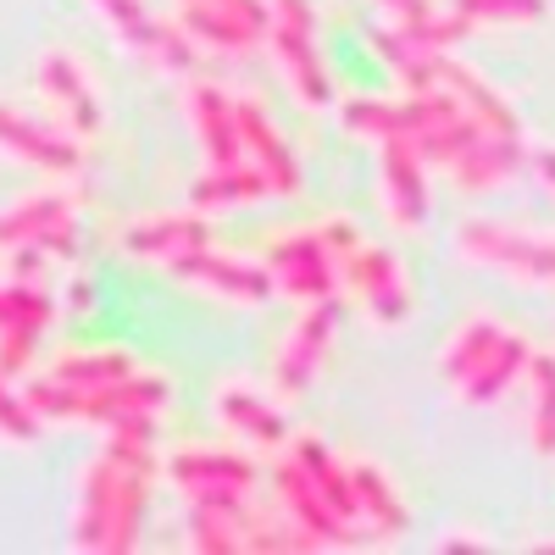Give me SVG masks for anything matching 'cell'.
Wrapping results in <instances>:
<instances>
[{"label": "cell", "instance_id": "1", "mask_svg": "<svg viewBox=\"0 0 555 555\" xmlns=\"http://www.w3.org/2000/svg\"><path fill=\"white\" fill-rule=\"evenodd\" d=\"M455 256L483 267V272L517 278V284L555 289V240L550 234H517V228H505V222L467 217L455 228Z\"/></svg>", "mask_w": 555, "mask_h": 555}, {"label": "cell", "instance_id": "2", "mask_svg": "<svg viewBox=\"0 0 555 555\" xmlns=\"http://www.w3.org/2000/svg\"><path fill=\"white\" fill-rule=\"evenodd\" d=\"M267 44H272L278 67H284L289 89L306 106H328L334 101L328 73H322V62H317V12H311V0H272Z\"/></svg>", "mask_w": 555, "mask_h": 555}, {"label": "cell", "instance_id": "3", "mask_svg": "<svg viewBox=\"0 0 555 555\" xmlns=\"http://www.w3.org/2000/svg\"><path fill=\"white\" fill-rule=\"evenodd\" d=\"M106 23H112V34L128 44L133 56H145L151 67H162V73H190L195 67V39H190V28L183 23H162L145 0H89Z\"/></svg>", "mask_w": 555, "mask_h": 555}, {"label": "cell", "instance_id": "4", "mask_svg": "<svg viewBox=\"0 0 555 555\" xmlns=\"http://www.w3.org/2000/svg\"><path fill=\"white\" fill-rule=\"evenodd\" d=\"M339 256L334 245L322 240V228H300V234H278L267 245V272H272V284L295 295V300H322V295H334L339 284Z\"/></svg>", "mask_w": 555, "mask_h": 555}, {"label": "cell", "instance_id": "5", "mask_svg": "<svg viewBox=\"0 0 555 555\" xmlns=\"http://www.w3.org/2000/svg\"><path fill=\"white\" fill-rule=\"evenodd\" d=\"M167 272L178 278V284L201 289V295L240 300V306H261V300L278 289V284H272V272H267V261L256 267V261H245V256H222V250H211V245L172 256V261H167Z\"/></svg>", "mask_w": 555, "mask_h": 555}, {"label": "cell", "instance_id": "6", "mask_svg": "<svg viewBox=\"0 0 555 555\" xmlns=\"http://www.w3.org/2000/svg\"><path fill=\"white\" fill-rule=\"evenodd\" d=\"M334 328H339V300H334V295L306 300V311L295 317L284 350H278V373H272V389L284 395V400L300 395V389L317 378L322 356H328V345H334Z\"/></svg>", "mask_w": 555, "mask_h": 555}, {"label": "cell", "instance_id": "7", "mask_svg": "<svg viewBox=\"0 0 555 555\" xmlns=\"http://www.w3.org/2000/svg\"><path fill=\"white\" fill-rule=\"evenodd\" d=\"M416 89H444V95L467 112L478 128H489V133H500V139H522V122H517V112L505 106L494 89L473 73V67H461L450 51H434L428 56V67H423V83Z\"/></svg>", "mask_w": 555, "mask_h": 555}, {"label": "cell", "instance_id": "8", "mask_svg": "<svg viewBox=\"0 0 555 555\" xmlns=\"http://www.w3.org/2000/svg\"><path fill=\"white\" fill-rule=\"evenodd\" d=\"M272 483H278V500H284V512L295 517V528L311 539V550H345V544H356L350 522L334 512L328 500H322V489L311 483V473L300 467L295 455H284V461L272 467Z\"/></svg>", "mask_w": 555, "mask_h": 555}, {"label": "cell", "instance_id": "9", "mask_svg": "<svg viewBox=\"0 0 555 555\" xmlns=\"http://www.w3.org/2000/svg\"><path fill=\"white\" fill-rule=\"evenodd\" d=\"M345 284L361 295L366 317L378 322V328H400L411 317V289H405V272L389 250L378 245H361L356 256H345Z\"/></svg>", "mask_w": 555, "mask_h": 555}, {"label": "cell", "instance_id": "10", "mask_svg": "<svg viewBox=\"0 0 555 555\" xmlns=\"http://www.w3.org/2000/svg\"><path fill=\"white\" fill-rule=\"evenodd\" d=\"M378 167H384V211H389V222L395 228H423L428 222V178H423L428 156H423V145H416L411 133L384 139Z\"/></svg>", "mask_w": 555, "mask_h": 555}, {"label": "cell", "instance_id": "11", "mask_svg": "<svg viewBox=\"0 0 555 555\" xmlns=\"http://www.w3.org/2000/svg\"><path fill=\"white\" fill-rule=\"evenodd\" d=\"M0 156H12L23 167H39V172H51V178H73L78 162H83L73 133H51L44 122L23 117L17 106H0Z\"/></svg>", "mask_w": 555, "mask_h": 555}, {"label": "cell", "instance_id": "12", "mask_svg": "<svg viewBox=\"0 0 555 555\" xmlns=\"http://www.w3.org/2000/svg\"><path fill=\"white\" fill-rule=\"evenodd\" d=\"M167 483H178L183 500L201 494H250L256 489V461L240 450H178L167 461Z\"/></svg>", "mask_w": 555, "mask_h": 555}, {"label": "cell", "instance_id": "13", "mask_svg": "<svg viewBox=\"0 0 555 555\" xmlns=\"http://www.w3.org/2000/svg\"><path fill=\"white\" fill-rule=\"evenodd\" d=\"M183 112H190V128L206 151V167H234V162L250 156L245 133H240V101H228L217 83H190Z\"/></svg>", "mask_w": 555, "mask_h": 555}, {"label": "cell", "instance_id": "14", "mask_svg": "<svg viewBox=\"0 0 555 555\" xmlns=\"http://www.w3.org/2000/svg\"><path fill=\"white\" fill-rule=\"evenodd\" d=\"M34 73H39L44 101H51V106L62 112V122H67V133H73V139H95V133H101V101H95V83H89V73H83L73 56L44 51Z\"/></svg>", "mask_w": 555, "mask_h": 555}, {"label": "cell", "instance_id": "15", "mask_svg": "<svg viewBox=\"0 0 555 555\" xmlns=\"http://www.w3.org/2000/svg\"><path fill=\"white\" fill-rule=\"evenodd\" d=\"M206 245V222L195 211H156V217H139L117 234V250L133 261H172L183 250H201Z\"/></svg>", "mask_w": 555, "mask_h": 555}, {"label": "cell", "instance_id": "16", "mask_svg": "<svg viewBox=\"0 0 555 555\" xmlns=\"http://www.w3.org/2000/svg\"><path fill=\"white\" fill-rule=\"evenodd\" d=\"M522 167H528V145H522V139H500V133L478 128L467 139V151L450 162V178L461 183V190H500V183H512Z\"/></svg>", "mask_w": 555, "mask_h": 555}, {"label": "cell", "instance_id": "17", "mask_svg": "<svg viewBox=\"0 0 555 555\" xmlns=\"http://www.w3.org/2000/svg\"><path fill=\"white\" fill-rule=\"evenodd\" d=\"M211 411L228 434H240L245 444H284V411L272 395L250 389V384H217Z\"/></svg>", "mask_w": 555, "mask_h": 555}, {"label": "cell", "instance_id": "18", "mask_svg": "<svg viewBox=\"0 0 555 555\" xmlns=\"http://www.w3.org/2000/svg\"><path fill=\"white\" fill-rule=\"evenodd\" d=\"M122 461L101 450L78 478V505H73V550H106V517H112V489H117Z\"/></svg>", "mask_w": 555, "mask_h": 555}, {"label": "cell", "instance_id": "19", "mask_svg": "<svg viewBox=\"0 0 555 555\" xmlns=\"http://www.w3.org/2000/svg\"><path fill=\"white\" fill-rule=\"evenodd\" d=\"M240 133H245V151L250 162L272 178V195H300V167L284 145V133L272 128V117L256 101H240Z\"/></svg>", "mask_w": 555, "mask_h": 555}, {"label": "cell", "instance_id": "20", "mask_svg": "<svg viewBox=\"0 0 555 555\" xmlns=\"http://www.w3.org/2000/svg\"><path fill=\"white\" fill-rule=\"evenodd\" d=\"M350 489H356V528H366L373 539H395L405 533V505H400V489L373 467V461H350Z\"/></svg>", "mask_w": 555, "mask_h": 555}, {"label": "cell", "instance_id": "21", "mask_svg": "<svg viewBox=\"0 0 555 555\" xmlns=\"http://www.w3.org/2000/svg\"><path fill=\"white\" fill-rule=\"evenodd\" d=\"M73 206H78V190H39V195L12 201L7 211H0V250H23V245H34L44 228L67 222Z\"/></svg>", "mask_w": 555, "mask_h": 555}, {"label": "cell", "instance_id": "22", "mask_svg": "<svg viewBox=\"0 0 555 555\" xmlns=\"http://www.w3.org/2000/svg\"><path fill=\"white\" fill-rule=\"evenodd\" d=\"M505 345V328L500 322H489V317H473V322H461V328L450 334V345H444V356H439V378L450 384V389H461V384H473L483 366H489V356Z\"/></svg>", "mask_w": 555, "mask_h": 555}, {"label": "cell", "instance_id": "23", "mask_svg": "<svg viewBox=\"0 0 555 555\" xmlns=\"http://www.w3.org/2000/svg\"><path fill=\"white\" fill-rule=\"evenodd\" d=\"M378 7L395 17L400 34H411L423 51H450V44H461L473 34V23L461 12H439L434 0H378Z\"/></svg>", "mask_w": 555, "mask_h": 555}, {"label": "cell", "instance_id": "24", "mask_svg": "<svg viewBox=\"0 0 555 555\" xmlns=\"http://www.w3.org/2000/svg\"><path fill=\"white\" fill-rule=\"evenodd\" d=\"M272 195V178L250 162H234V167H206V178L195 183V206L217 211V206H250V201H267Z\"/></svg>", "mask_w": 555, "mask_h": 555}, {"label": "cell", "instance_id": "25", "mask_svg": "<svg viewBox=\"0 0 555 555\" xmlns=\"http://www.w3.org/2000/svg\"><path fill=\"white\" fill-rule=\"evenodd\" d=\"M528 361H533V350H528V339L522 334H505V345L489 356V366L473 378V384H461L455 395H461V405H494L505 389H512L522 373H528Z\"/></svg>", "mask_w": 555, "mask_h": 555}, {"label": "cell", "instance_id": "26", "mask_svg": "<svg viewBox=\"0 0 555 555\" xmlns=\"http://www.w3.org/2000/svg\"><path fill=\"white\" fill-rule=\"evenodd\" d=\"M128 373H133V356H122V350H67L51 366V378H62L73 389H101V384H117Z\"/></svg>", "mask_w": 555, "mask_h": 555}, {"label": "cell", "instance_id": "27", "mask_svg": "<svg viewBox=\"0 0 555 555\" xmlns=\"http://www.w3.org/2000/svg\"><path fill=\"white\" fill-rule=\"evenodd\" d=\"M178 23L190 28L195 44H211V51H250V44H256L240 23H228V17L211 7V0H183V7H178Z\"/></svg>", "mask_w": 555, "mask_h": 555}, {"label": "cell", "instance_id": "28", "mask_svg": "<svg viewBox=\"0 0 555 555\" xmlns=\"http://www.w3.org/2000/svg\"><path fill=\"white\" fill-rule=\"evenodd\" d=\"M528 384H533V411H528V434L539 455H555V356L528 361Z\"/></svg>", "mask_w": 555, "mask_h": 555}, {"label": "cell", "instance_id": "29", "mask_svg": "<svg viewBox=\"0 0 555 555\" xmlns=\"http://www.w3.org/2000/svg\"><path fill=\"white\" fill-rule=\"evenodd\" d=\"M450 12H461L473 28H500V23H539L550 0H450Z\"/></svg>", "mask_w": 555, "mask_h": 555}, {"label": "cell", "instance_id": "30", "mask_svg": "<svg viewBox=\"0 0 555 555\" xmlns=\"http://www.w3.org/2000/svg\"><path fill=\"white\" fill-rule=\"evenodd\" d=\"M39 411L28 405L23 389H12V378L0 373V444H12V450H28L39 439Z\"/></svg>", "mask_w": 555, "mask_h": 555}, {"label": "cell", "instance_id": "31", "mask_svg": "<svg viewBox=\"0 0 555 555\" xmlns=\"http://www.w3.org/2000/svg\"><path fill=\"white\" fill-rule=\"evenodd\" d=\"M44 328H51L44 317H28V322H12V328H0V373H7V378L28 373V361H34Z\"/></svg>", "mask_w": 555, "mask_h": 555}, {"label": "cell", "instance_id": "32", "mask_svg": "<svg viewBox=\"0 0 555 555\" xmlns=\"http://www.w3.org/2000/svg\"><path fill=\"white\" fill-rule=\"evenodd\" d=\"M211 7H217L228 23H240L256 44L272 34V0H211Z\"/></svg>", "mask_w": 555, "mask_h": 555}, {"label": "cell", "instance_id": "33", "mask_svg": "<svg viewBox=\"0 0 555 555\" xmlns=\"http://www.w3.org/2000/svg\"><path fill=\"white\" fill-rule=\"evenodd\" d=\"M528 172L539 178L544 195H555V145H528Z\"/></svg>", "mask_w": 555, "mask_h": 555}, {"label": "cell", "instance_id": "34", "mask_svg": "<svg viewBox=\"0 0 555 555\" xmlns=\"http://www.w3.org/2000/svg\"><path fill=\"white\" fill-rule=\"evenodd\" d=\"M178 7H183V0H178Z\"/></svg>", "mask_w": 555, "mask_h": 555}]
</instances>
